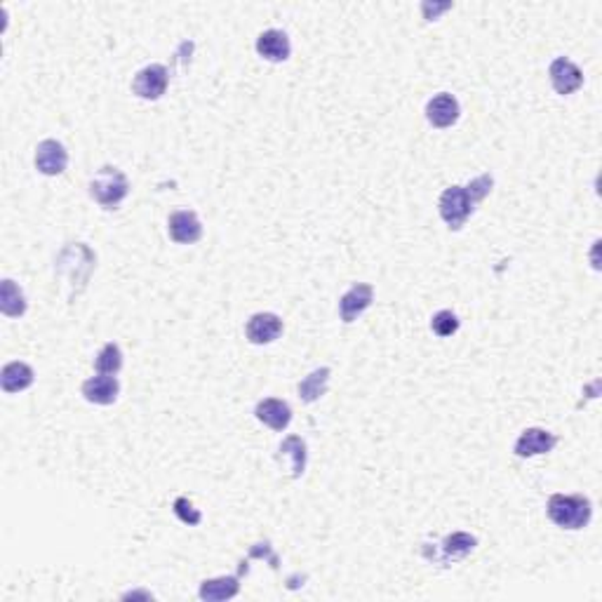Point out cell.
I'll return each mask as SVG.
<instances>
[{
	"instance_id": "obj_18",
	"label": "cell",
	"mask_w": 602,
	"mask_h": 602,
	"mask_svg": "<svg viewBox=\"0 0 602 602\" xmlns=\"http://www.w3.org/2000/svg\"><path fill=\"white\" fill-rule=\"evenodd\" d=\"M280 459L287 461V468H290V475L294 480L301 478L306 471V442L299 438V435H290L285 441L280 442L278 449Z\"/></svg>"
},
{
	"instance_id": "obj_2",
	"label": "cell",
	"mask_w": 602,
	"mask_h": 602,
	"mask_svg": "<svg viewBox=\"0 0 602 602\" xmlns=\"http://www.w3.org/2000/svg\"><path fill=\"white\" fill-rule=\"evenodd\" d=\"M97 266V257L85 243H69L57 257V276L66 278V285L71 287V301L87 287L90 276Z\"/></svg>"
},
{
	"instance_id": "obj_21",
	"label": "cell",
	"mask_w": 602,
	"mask_h": 602,
	"mask_svg": "<svg viewBox=\"0 0 602 602\" xmlns=\"http://www.w3.org/2000/svg\"><path fill=\"white\" fill-rule=\"evenodd\" d=\"M478 546V539L468 534V532H454L442 541V563H457L471 556Z\"/></svg>"
},
{
	"instance_id": "obj_19",
	"label": "cell",
	"mask_w": 602,
	"mask_h": 602,
	"mask_svg": "<svg viewBox=\"0 0 602 602\" xmlns=\"http://www.w3.org/2000/svg\"><path fill=\"white\" fill-rule=\"evenodd\" d=\"M330 376H332V369L330 367H317L313 369L311 375L304 376L301 382H299L297 391H299V398L304 402H316L320 400L325 393H327V386H330Z\"/></svg>"
},
{
	"instance_id": "obj_25",
	"label": "cell",
	"mask_w": 602,
	"mask_h": 602,
	"mask_svg": "<svg viewBox=\"0 0 602 602\" xmlns=\"http://www.w3.org/2000/svg\"><path fill=\"white\" fill-rule=\"evenodd\" d=\"M452 10V3H421V12H424V20L433 21L438 20L442 12Z\"/></svg>"
},
{
	"instance_id": "obj_14",
	"label": "cell",
	"mask_w": 602,
	"mask_h": 602,
	"mask_svg": "<svg viewBox=\"0 0 602 602\" xmlns=\"http://www.w3.org/2000/svg\"><path fill=\"white\" fill-rule=\"evenodd\" d=\"M257 54L271 64H283L292 54L290 36L280 29H268V31L260 33L257 38Z\"/></svg>"
},
{
	"instance_id": "obj_17",
	"label": "cell",
	"mask_w": 602,
	"mask_h": 602,
	"mask_svg": "<svg viewBox=\"0 0 602 602\" xmlns=\"http://www.w3.org/2000/svg\"><path fill=\"white\" fill-rule=\"evenodd\" d=\"M240 593L238 576H217V579H205L198 589V596L205 602H221L231 600Z\"/></svg>"
},
{
	"instance_id": "obj_7",
	"label": "cell",
	"mask_w": 602,
	"mask_h": 602,
	"mask_svg": "<svg viewBox=\"0 0 602 602\" xmlns=\"http://www.w3.org/2000/svg\"><path fill=\"white\" fill-rule=\"evenodd\" d=\"M557 445V435L546 431V428H524L523 433L518 435V441L513 445V452L520 459H532V457H539V454L553 452Z\"/></svg>"
},
{
	"instance_id": "obj_20",
	"label": "cell",
	"mask_w": 602,
	"mask_h": 602,
	"mask_svg": "<svg viewBox=\"0 0 602 602\" xmlns=\"http://www.w3.org/2000/svg\"><path fill=\"white\" fill-rule=\"evenodd\" d=\"M27 297L20 290V285L10 278L3 280V285H0V311H3V316L21 317L27 313Z\"/></svg>"
},
{
	"instance_id": "obj_8",
	"label": "cell",
	"mask_w": 602,
	"mask_h": 602,
	"mask_svg": "<svg viewBox=\"0 0 602 602\" xmlns=\"http://www.w3.org/2000/svg\"><path fill=\"white\" fill-rule=\"evenodd\" d=\"M372 301H375V287L369 283H356L349 292H343L342 299H339V317L346 325L356 323L358 317L372 306Z\"/></svg>"
},
{
	"instance_id": "obj_4",
	"label": "cell",
	"mask_w": 602,
	"mask_h": 602,
	"mask_svg": "<svg viewBox=\"0 0 602 602\" xmlns=\"http://www.w3.org/2000/svg\"><path fill=\"white\" fill-rule=\"evenodd\" d=\"M130 194V182L123 169L104 165L97 175L90 179L92 201L99 202L104 210H116Z\"/></svg>"
},
{
	"instance_id": "obj_16",
	"label": "cell",
	"mask_w": 602,
	"mask_h": 602,
	"mask_svg": "<svg viewBox=\"0 0 602 602\" xmlns=\"http://www.w3.org/2000/svg\"><path fill=\"white\" fill-rule=\"evenodd\" d=\"M33 382H36V372L31 365L21 363V360L7 363L0 372V386L5 393H21V391L31 389Z\"/></svg>"
},
{
	"instance_id": "obj_3",
	"label": "cell",
	"mask_w": 602,
	"mask_h": 602,
	"mask_svg": "<svg viewBox=\"0 0 602 602\" xmlns=\"http://www.w3.org/2000/svg\"><path fill=\"white\" fill-rule=\"evenodd\" d=\"M550 523L560 530H583L593 518V504L581 494H553L546 506Z\"/></svg>"
},
{
	"instance_id": "obj_11",
	"label": "cell",
	"mask_w": 602,
	"mask_h": 602,
	"mask_svg": "<svg viewBox=\"0 0 602 602\" xmlns=\"http://www.w3.org/2000/svg\"><path fill=\"white\" fill-rule=\"evenodd\" d=\"M459 118H461V106L454 95H449V92H441V95H435L433 99H428L426 120L433 125V128H438V130H447V128L457 125Z\"/></svg>"
},
{
	"instance_id": "obj_13",
	"label": "cell",
	"mask_w": 602,
	"mask_h": 602,
	"mask_svg": "<svg viewBox=\"0 0 602 602\" xmlns=\"http://www.w3.org/2000/svg\"><path fill=\"white\" fill-rule=\"evenodd\" d=\"M80 393L87 402L92 405H102V408H109L118 400L120 395V382L116 379V375H97L90 376L87 382H83L80 386Z\"/></svg>"
},
{
	"instance_id": "obj_1",
	"label": "cell",
	"mask_w": 602,
	"mask_h": 602,
	"mask_svg": "<svg viewBox=\"0 0 602 602\" xmlns=\"http://www.w3.org/2000/svg\"><path fill=\"white\" fill-rule=\"evenodd\" d=\"M494 177L492 175H480L466 186H449L442 191L441 201H438V212H441L442 221L452 231H461L466 227L468 217L475 212L480 202L485 201L487 195L492 194Z\"/></svg>"
},
{
	"instance_id": "obj_27",
	"label": "cell",
	"mask_w": 602,
	"mask_h": 602,
	"mask_svg": "<svg viewBox=\"0 0 602 602\" xmlns=\"http://www.w3.org/2000/svg\"><path fill=\"white\" fill-rule=\"evenodd\" d=\"M125 600H128V598H151V593H144V590H135V593H125Z\"/></svg>"
},
{
	"instance_id": "obj_24",
	"label": "cell",
	"mask_w": 602,
	"mask_h": 602,
	"mask_svg": "<svg viewBox=\"0 0 602 602\" xmlns=\"http://www.w3.org/2000/svg\"><path fill=\"white\" fill-rule=\"evenodd\" d=\"M175 513L177 518L182 520L184 524H188V527H195V524L202 523V513L195 508L191 501H188L186 497H177L175 499Z\"/></svg>"
},
{
	"instance_id": "obj_5",
	"label": "cell",
	"mask_w": 602,
	"mask_h": 602,
	"mask_svg": "<svg viewBox=\"0 0 602 602\" xmlns=\"http://www.w3.org/2000/svg\"><path fill=\"white\" fill-rule=\"evenodd\" d=\"M169 85V73L162 64H149L144 66L142 71L136 73L135 80H132V92H135L139 99H146V102H156L161 99L165 92H168Z\"/></svg>"
},
{
	"instance_id": "obj_6",
	"label": "cell",
	"mask_w": 602,
	"mask_h": 602,
	"mask_svg": "<svg viewBox=\"0 0 602 602\" xmlns=\"http://www.w3.org/2000/svg\"><path fill=\"white\" fill-rule=\"evenodd\" d=\"M69 168V151L57 139H43L36 146V169L45 177L64 175Z\"/></svg>"
},
{
	"instance_id": "obj_26",
	"label": "cell",
	"mask_w": 602,
	"mask_h": 602,
	"mask_svg": "<svg viewBox=\"0 0 602 602\" xmlns=\"http://www.w3.org/2000/svg\"><path fill=\"white\" fill-rule=\"evenodd\" d=\"M268 557L273 565V570H278V557L273 556L271 548H268V544H264V548H252V553H250V557Z\"/></svg>"
},
{
	"instance_id": "obj_10",
	"label": "cell",
	"mask_w": 602,
	"mask_h": 602,
	"mask_svg": "<svg viewBox=\"0 0 602 602\" xmlns=\"http://www.w3.org/2000/svg\"><path fill=\"white\" fill-rule=\"evenodd\" d=\"M548 78L550 85H553V90H556L557 95H563V97L576 92L583 85L581 69H579L574 62H570L567 57H557L550 62Z\"/></svg>"
},
{
	"instance_id": "obj_23",
	"label": "cell",
	"mask_w": 602,
	"mask_h": 602,
	"mask_svg": "<svg viewBox=\"0 0 602 602\" xmlns=\"http://www.w3.org/2000/svg\"><path fill=\"white\" fill-rule=\"evenodd\" d=\"M431 330H433L441 339L452 337V334L459 332V317H457V313L447 311V309L445 311H438L431 317Z\"/></svg>"
},
{
	"instance_id": "obj_12",
	"label": "cell",
	"mask_w": 602,
	"mask_h": 602,
	"mask_svg": "<svg viewBox=\"0 0 602 602\" xmlns=\"http://www.w3.org/2000/svg\"><path fill=\"white\" fill-rule=\"evenodd\" d=\"M283 334V317L276 313H254L245 325V337L247 342L254 346H264V343H273Z\"/></svg>"
},
{
	"instance_id": "obj_9",
	"label": "cell",
	"mask_w": 602,
	"mask_h": 602,
	"mask_svg": "<svg viewBox=\"0 0 602 602\" xmlns=\"http://www.w3.org/2000/svg\"><path fill=\"white\" fill-rule=\"evenodd\" d=\"M168 234L177 245H195L202 238V221L194 210H177L169 214Z\"/></svg>"
},
{
	"instance_id": "obj_22",
	"label": "cell",
	"mask_w": 602,
	"mask_h": 602,
	"mask_svg": "<svg viewBox=\"0 0 602 602\" xmlns=\"http://www.w3.org/2000/svg\"><path fill=\"white\" fill-rule=\"evenodd\" d=\"M95 369L99 375H118L123 369V350L113 342L104 343V349L99 350L95 358Z\"/></svg>"
},
{
	"instance_id": "obj_15",
	"label": "cell",
	"mask_w": 602,
	"mask_h": 602,
	"mask_svg": "<svg viewBox=\"0 0 602 602\" xmlns=\"http://www.w3.org/2000/svg\"><path fill=\"white\" fill-rule=\"evenodd\" d=\"M254 416L271 431H285L292 421V408L285 400H278V398H264V400L257 402Z\"/></svg>"
}]
</instances>
